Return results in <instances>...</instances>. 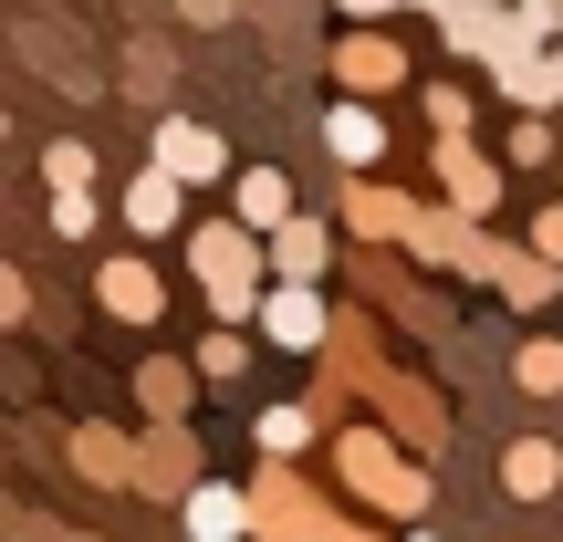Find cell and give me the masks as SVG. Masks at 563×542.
<instances>
[{
  "mask_svg": "<svg viewBox=\"0 0 563 542\" xmlns=\"http://www.w3.org/2000/svg\"><path fill=\"white\" fill-rule=\"evenodd\" d=\"M95 313H104V323H136V334H146V323L167 313V272L146 262V251H104V262H95Z\"/></svg>",
  "mask_w": 563,
  "mask_h": 542,
  "instance_id": "4fadbf2b",
  "label": "cell"
},
{
  "mask_svg": "<svg viewBox=\"0 0 563 542\" xmlns=\"http://www.w3.org/2000/svg\"><path fill=\"white\" fill-rule=\"evenodd\" d=\"M428 167H439V209H460V220H501L511 167L490 157V146H470V136H428Z\"/></svg>",
  "mask_w": 563,
  "mask_h": 542,
  "instance_id": "ba28073f",
  "label": "cell"
},
{
  "mask_svg": "<svg viewBox=\"0 0 563 542\" xmlns=\"http://www.w3.org/2000/svg\"><path fill=\"white\" fill-rule=\"evenodd\" d=\"M178 522H188V542H241V522H251L241 480H209V469H199V480L178 490Z\"/></svg>",
  "mask_w": 563,
  "mask_h": 542,
  "instance_id": "ac0fdd59",
  "label": "cell"
},
{
  "mask_svg": "<svg viewBox=\"0 0 563 542\" xmlns=\"http://www.w3.org/2000/svg\"><path fill=\"white\" fill-rule=\"evenodd\" d=\"M95 178H104V157L84 136H53V146H42V188H53V199H74V188H95Z\"/></svg>",
  "mask_w": 563,
  "mask_h": 542,
  "instance_id": "83f0119b",
  "label": "cell"
},
{
  "mask_svg": "<svg viewBox=\"0 0 563 542\" xmlns=\"http://www.w3.org/2000/svg\"><path fill=\"white\" fill-rule=\"evenodd\" d=\"M95 220H104V209H95V188H74V199H53V241H95Z\"/></svg>",
  "mask_w": 563,
  "mask_h": 542,
  "instance_id": "4dcf8cb0",
  "label": "cell"
},
{
  "mask_svg": "<svg viewBox=\"0 0 563 542\" xmlns=\"http://www.w3.org/2000/svg\"><path fill=\"white\" fill-rule=\"evenodd\" d=\"M386 251H407V262L439 272V281H490L511 241H490V220H460V209H428V199H418V209H407V230H397Z\"/></svg>",
  "mask_w": 563,
  "mask_h": 542,
  "instance_id": "5b68a950",
  "label": "cell"
},
{
  "mask_svg": "<svg viewBox=\"0 0 563 542\" xmlns=\"http://www.w3.org/2000/svg\"><path fill=\"white\" fill-rule=\"evenodd\" d=\"M251 355H262V344H251V323H209V334L188 344V376H199V386H241Z\"/></svg>",
  "mask_w": 563,
  "mask_h": 542,
  "instance_id": "603a6c76",
  "label": "cell"
},
{
  "mask_svg": "<svg viewBox=\"0 0 563 542\" xmlns=\"http://www.w3.org/2000/svg\"><path fill=\"white\" fill-rule=\"evenodd\" d=\"M323 157L355 178V167H386V115L376 104H355V95H334L323 104Z\"/></svg>",
  "mask_w": 563,
  "mask_h": 542,
  "instance_id": "2e32d148",
  "label": "cell"
},
{
  "mask_svg": "<svg viewBox=\"0 0 563 542\" xmlns=\"http://www.w3.org/2000/svg\"><path fill=\"white\" fill-rule=\"evenodd\" d=\"M323 323H334L323 281H262V302H251V344H272V355H313Z\"/></svg>",
  "mask_w": 563,
  "mask_h": 542,
  "instance_id": "9c48e42d",
  "label": "cell"
},
{
  "mask_svg": "<svg viewBox=\"0 0 563 542\" xmlns=\"http://www.w3.org/2000/svg\"><path fill=\"white\" fill-rule=\"evenodd\" d=\"M490 292H501L511 313H543V302L563 292V262H543V251H522V241H511V251H501V272H490Z\"/></svg>",
  "mask_w": 563,
  "mask_h": 542,
  "instance_id": "44dd1931",
  "label": "cell"
},
{
  "mask_svg": "<svg viewBox=\"0 0 563 542\" xmlns=\"http://www.w3.org/2000/svg\"><path fill=\"white\" fill-rule=\"evenodd\" d=\"M0 323H32V281H21L11 262H0Z\"/></svg>",
  "mask_w": 563,
  "mask_h": 542,
  "instance_id": "e575fe53",
  "label": "cell"
},
{
  "mask_svg": "<svg viewBox=\"0 0 563 542\" xmlns=\"http://www.w3.org/2000/svg\"><path fill=\"white\" fill-rule=\"evenodd\" d=\"M428 21H439V42H449L460 63H481V53H490V32H501V0H439Z\"/></svg>",
  "mask_w": 563,
  "mask_h": 542,
  "instance_id": "484cf974",
  "label": "cell"
},
{
  "mask_svg": "<svg viewBox=\"0 0 563 542\" xmlns=\"http://www.w3.org/2000/svg\"><path fill=\"white\" fill-rule=\"evenodd\" d=\"M407 209H418V199H407L397 178L355 167V178L334 188V241H397V230H407Z\"/></svg>",
  "mask_w": 563,
  "mask_h": 542,
  "instance_id": "5bb4252c",
  "label": "cell"
},
{
  "mask_svg": "<svg viewBox=\"0 0 563 542\" xmlns=\"http://www.w3.org/2000/svg\"><path fill=\"white\" fill-rule=\"evenodd\" d=\"M241 542H313V522H323V490L302 480V460H262L251 469V490H241Z\"/></svg>",
  "mask_w": 563,
  "mask_h": 542,
  "instance_id": "8992f818",
  "label": "cell"
},
{
  "mask_svg": "<svg viewBox=\"0 0 563 542\" xmlns=\"http://www.w3.org/2000/svg\"><path fill=\"white\" fill-rule=\"evenodd\" d=\"M136 407H146V418H188V407H199L188 355H136Z\"/></svg>",
  "mask_w": 563,
  "mask_h": 542,
  "instance_id": "cb8c5ba5",
  "label": "cell"
},
{
  "mask_svg": "<svg viewBox=\"0 0 563 542\" xmlns=\"http://www.w3.org/2000/svg\"><path fill=\"white\" fill-rule=\"evenodd\" d=\"M397 542H439V532H428V522H407V532H397Z\"/></svg>",
  "mask_w": 563,
  "mask_h": 542,
  "instance_id": "8d00e7d4",
  "label": "cell"
},
{
  "mask_svg": "<svg viewBox=\"0 0 563 542\" xmlns=\"http://www.w3.org/2000/svg\"><path fill=\"white\" fill-rule=\"evenodd\" d=\"M323 74H334V95L376 104V95H397V84H407V42L386 32V21H355V32L323 42Z\"/></svg>",
  "mask_w": 563,
  "mask_h": 542,
  "instance_id": "52a82bcc",
  "label": "cell"
},
{
  "mask_svg": "<svg viewBox=\"0 0 563 542\" xmlns=\"http://www.w3.org/2000/svg\"><path fill=\"white\" fill-rule=\"evenodd\" d=\"M11 522H21V511H11V501H0V542H11Z\"/></svg>",
  "mask_w": 563,
  "mask_h": 542,
  "instance_id": "74e56055",
  "label": "cell"
},
{
  "mask_svg": "<svg viewBox=\"0 0 563 542\" xmlns=\"http://www.w3.org/2000/svg\"><path fill=\"white\" fill-rule=\"evenodd\" d=\"M334 262H344V281L365 292V313H397L418 344H449V302L428 292V272L407 262V251H386V241H344Z\"/></svg>",
  "mask_w": 563,
  "mask_h": 542,
  "instance_id": "3957f363",
  "label": "cell"
},
{
  "mask_svg": "<svg viewBox=\"0 0 563 542\" xmlns=\"http://www.w3.org/2000/svg\"><path fill=\"white\" fill-rule=\"evenodd\" d=\"M334 11H344V21H397L407 0H334Z\"/></svg>",
  "mask_w": 563,
  "mask_h": 542,
  "instance_id": "d590c367",
  "label": "cell"
},
{
  "mask_svg": "<svg viewBox=\"0 0 563 542\" xmlns=\"http://www.w3.org/2000/svg\"><path fill=\"white\" fill-rule=\"evenodd\" d=\"M313 365L344 386V397H365V407H376V428L407 449V460H439V449H449V397L386 355V323L365 313V302H334V323H323Z\"/></svg>",
  "mask_w": 563,
  "mask_h": 542,
  "instance_id": "6da1fadb",
  "label": "cell"
},
{
  "mask_svg": "<svg viewBox=\"0 0 563 542\" xmlns=\"http://www.w3.org/2000/svg\"><path fill=\"white\" fill-rule=\"evenodd\" d=\"M74 480H95V490H125V460H136V428H104V418H84L74 439Z\"/></svg>",
  "mask_w": 563,
  "mask_h": 542,
  "instance_id": "ffe728a7",
  "label": "cell"
},
{
  "mask_svg": "<svg viewBox=\"0 0 563 542\" xmlns=\"http://www.w3.org/2000/svg\"><path fill=\"white\" fill-rule=\"evenodd\" d=\"M490 95H501L511 115H553V104H563V32H553V42H543L532 63H522V74H501Z\"/></svg>",
  "mask_w": 563,
  "mask_h": 542,
  "instance_id": "7402d4cb",
  "label": "cell"
},
{
  "mask_svg": "<svg viewBox=\"0 0 563 542\" xmlns=\"http://www.w3.org/2000/svg\"><path fill=\"white\" fill-rule=\"evenodd\" d=\"M115 220L136 230V241H178V220H188V188L167 178V167H136V178L115 188Z\"/></svg>",
  "mask_w": 563,
  "mask_h": 542,
  "instance_id": "9a60e30c",
  "label": "cell"
},
{
  "mask_svg": "<svg viewBox=\"0 0 563 542\" xmlns=\"http://www.w3.org/2000/svg\"><path fill=\"white\" fill-rule=\"evenodd\" d=\"M188 480H199V418H146V428H136V460H125V490L178 501Z\"/></svg>",
  "mask_w": 563,
  "mask_h": 542,
  "instance_id": "30bf717a",
  "label": "cell"
},
{
  "mask_svg": "<svg viewBox=\"0 0 563 542\" xmlns=\"http://www.w3.org/2000/svg\"><path fill=\"white\" fill-rule=\"evenodd\" d=\"M428 136H470V125H481V104H470V84H428Z\"/></svg>",
  "mask_w": 563,
  "mask_h": 542,
  "instance_id": "f546056e",
  "label": "cell"
},
{
  "mask_svg": "<svg viewBox=\"0 0 563 542\" xmlns=\"http://www.w3.org/2000/svg\"><path fill=\"white\" fill-rule=\"evenodd\" d=\"M501 490H511V501H553V490H563V439L522 428V439L501 449Z\"/></svg>",
  "mask_w": 563,
  "mask_h": 542,
  "instance_id": "d6986e66",
  "label": "cell"
},
{
  "mask_svg": "<svg viewBox=\"0 0 563 542\" xmlns=\"http://www.w3.org/2000/svg\"><path fill=\"white\" fill-rule=\"evenodd\" d=\"M553 157H563L553 125L543 115H511V136H501V167H511V178H532V167H553Z\"/></svg>",
  "mask_w": 563,
  "mask_h": 542,
  "instance_id": "f1b7e54d",
  "label": "cell"
},
{
  "mask_svg": "<svg viewBox=\"0 0 563 542\" xmlns=\"http://www.w3.org/2000/svg\"><path fill=\"white\" fill-rule=\"evenodd\" d=\"M323 449H334V480H344V501H355V511H376V522H397V532L439 511L428 460H407L376 418H334V428H323Z\"/></svg>",
  "mask_w": 563,
  "mask_h": 542,
  "instance_id": "7a4b0ae2",
  "label": "cell"
},
{
  "mask_svg": "<svg viewBox=\"0 0 563 542\" xmlns=\"http://www.w3.org/2000/svg\"><path fill=\"white\" fill-rule=\"evenodd\" d=\"M313 542H397V532H376V522H355V511H334V501H323V522H313Z\"/></svg>",
  "mask_w": 563,
  "mask_h": 542,
  "instance_id": "1f68e13d",
  "label": "cell"
},
{
  "mask_svg": "<svg viewBox=\"0 0 563 542\" xmlns=\"http://www.w3.org/2000/svg\"><path fill=\"white\" fill-rule=\"evenodd\" d=\"M178 21H188V32H230V21H241V0H178Z\"/></svg>",
  "mask_w": 563,
  "mask_h": 542,
  "instance_id": "836d02e7",
  "label": "cell"
},
{
  "mask_svg": "<svg viewBox=\"0 0 563 542\" xmlns=\"http://www.w3.org/2000/svg\"><path fill=\"white\" fill-rule=\"evenodd\" d=\"M522 251H543V262H563V199H543V209H532V241Z\"/></svg>",
  "mask_w": 563,
  "mask_h": 542,
  "instance_id": "d6a6232c",
  "label": "cell"
},
{
  "mask_svg": "<svg viewBox=\"0 0 563 542\" xmlns=\"http://www.w3.org/2000/svg\"><path fill=\"white\" fill-rule=\"evenodd\" d=\"M178 230H188V281H199L209 323H251V302H262V241L241 220H178Z\"/></svg>",
  "mask_w": 563,
  "mask_h": 542,
  "instance_id": "277c9868",
  "label": "cell"
},
{
  "mask_svg": "<svg viewBox=\"0 0 563 542\" xmlns=\"http://www.w3.org/2000/svg\"><path fill=\"white\" fill-rule=\"evenodd\" d=\"M334 220L323 209H292V220L262 230V281H334Z\"/></svg>",
  "mask_w": 563,
  "mask_h": 542,
  "instance_id": "8fae6325",
  "label": "cell"
},
{
  "mask_svg": "<svg viewBox=\"0 0 563 542\" xmlns=\"http://www.w3.org/2000/svg\"><path fill=\"white\" fill-rule=\"evenodd\" d=\"M553 11H563V0H553Z\"/></svg>",
  "mask_w": 563,
  "mask_h": 542,
  "instance_id": "ab89813d",
  "label": "cell"
},
{
  "mask_svg": "<svg viewBox=\"0 0 563 542\" xmlns=\"http://www.w3.org/2000/svg\"><path fill=\"white\" fill-rule=\"evenodd\" d=\"M251 449H262V460H302V449H323V418H313L302 397H282V407L251 418Z\"/></svg>",
  "mask_w": 563,
  "mask_h": 542,
  "instance_id": "d4e9b609",
  "label": "cell"
},
{
  "mask_svg": "<svg viewBox=\"0 0 563 542\" xmlns=\"http://www.w3.org/2000/svg\"><path fill=\"white\" fill-rule=\"evenodd\" d=\"M146 167H167V178L199 199V188H220V178H230V146H220V125H199V115H157V136H146Z\"/></svg>",
  "mask_w": 563,
  "mask_h": 542,
  "instance_id": "7c38bea8",
  "label": "cell"
},
{
  "mask_svg": "<svg viewBox=\"0 0 563 542\" xmlns=\"http://www.w3.org/2000/svg\"><path fill=\"white\" fill-rule=\"evenodd\" d=\"M0 136H11V104H0Z\"/></svg>",
  "mask_w": 563,
  "mask_h": 542,
  "instance_id": "f35d334b",
  "label": "cell"
},
{
  "mask_svg": "<svg viewBox=\"0 0 563 542\" xmlns=\"http://www.w3.org/2000/svg\"><path fill=\"white\" fill-rule=\"evenodd\" d=\"M511 386H522V397H563V334H522L511 344Z\"/></svg>",
  "mask_w": 563,
  "mask_h": 542,
  "instance_id": "4316f807",
  "label": "cell"
},
{
  "mask_svg": "<svg viewBox=\"0 0 563 542\" xmlns=\"http://www.w3.org/2000/svg\"><path fill=\"white\" fill-rule=\"evenodd\" d=\"M220 188H230V220H241L251 241H262L272 220H292V209H302V188L282 178V167H241V157H230V178H220Z\"/></svg>",
  "mask_w": 563,
  "mask_h": 542,
  "instance_id": "e0dca14e",
  "label": "cell"
}]
</instances>
